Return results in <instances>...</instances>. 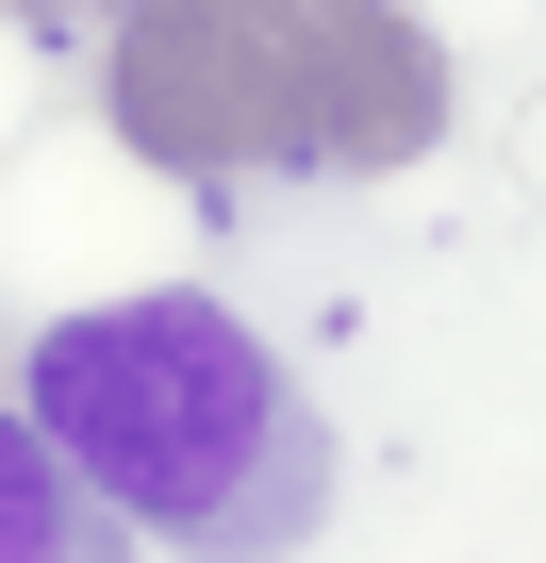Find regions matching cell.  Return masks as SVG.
I'll return each instance as SVG.
<instances>
[{
    "instance_id": "obj_1",
    "label": "cell",
    "mask_w": 546,
    "mask_h": 563,
    "mask_svg": "<svg viewBox=\"0 0 546 563\" xmlns=\"http://www.w3.org/2000/svg\"><path fill=\"white\" fill-rule=\"evenodd\" d=\"M18 415L182 563H299L332 530V415L232 299H83L18 349Z\"/></svg>"
},
{
    "instance_id": "obj_4",
    "label": "cell",
    "mask_w": 546,
    "mask_h": 563,
    "mask_svg": "<svg viewBox=\"0 0 546 563\" xmlns=\"http://www.w3.org/2000/svg\"><path fill=\"white\" fill-rule=\"evenodd\" d=\"M0 18H34V34H67V18H83V0H0Z\"/></svg>"
},
{
    "instance_id": "obj_3",
    "label": "cell",
    "mask_w": 546,
    "mask_h": 563,
    "mask_svg": "<svg viewBox=\"0 0 546 563\" xmlns=\"http://www.w3.org/2000/svg\"><path fill=\"white\" fill-rule=\"evenodd\" d=\"M0 563H133V514L0 398Z\"/></svg>"
},
{
    "instance_id": "obj_5",
    "label": "cell",
    "mask_w": 546,
    "mask_h": 563,
    "mask_svg": "<svg viewBox=\"0 0 546 563\" xmlns=\"http://www.w3.org/2000/svg\"><path fill=\"white\" fill-rule=\"evenodd\" d=\"M0 382H18V365H0Z\"/></svg>"
},
{
    "instance_id": "obj_2",
    "label": "cell",
    "mask_w": 546,
    "mask_h": 563,
    "mask_svg": "<svg viewBox=\"0 0 546 563\" xmlns=\"http://www.w3.org/2000/svg\"><path fill=\"white\" fill-rule=\"evenodd\" d=\"M100 117L166 183H381L447 133V51L398 0H116Z\"/></svg>"
}]
</instances>
